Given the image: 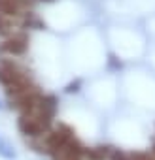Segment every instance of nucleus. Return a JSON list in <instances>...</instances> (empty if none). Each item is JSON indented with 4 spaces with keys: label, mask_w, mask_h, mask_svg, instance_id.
<instances>
[{
    "label": "nucleus",
    "mask_w": 155,
    "mask_h": 160,
    "mask_svg": "<svg viewBox=\"0 0 155 160\" xmlns=\"http://www.w3.org/2000/svg\"><path fill=\"white\" fill-rule=\"evenodd\" d=\"M0 85L6 91L8 89H15V87H25V85H32L29 73L19 68L17 64L12 62H2L0 64Z\"/></svg>",
    "instance_id": "obj_1"
},
{
    "label": "nucleus",
    "mask_w": 155,
    "mask_h": 160,
    "mask_svg": "<svg viewBox=\"0 0 155 160\" xmlns=\"http://www.w3.org/2000/svg\"><path fill=\"white\" fill-rule=\"evenodd\" d=\"M27 47H29V36H27L25 32H15V34L8 36L6 42L0 45V49H2L4 53L13 55V57L23 55V53L27 51Z\"/></svg>",
    "instance_id": "obj_2"
},
{
    "label": "nucleus",
    "mask_w": 155,
    "mask_h": 160,
    "mask_svg": "<svg viewBox=\"0 0 155 160\" xmlns=\"http://www.w3.org/2000/svg\"><path fill=\"white\" fill-rule=\"evenodd\" d=\"M21 25V19L17 15H10V13H4L0 12V34L2 36H12L15 34V28Z\"/></svg>",
    "instance_id": "obj_3"
},
{
    "label": "nucleus",
    "mask_w": 155,
    "mask_h": 160,
    "mask_svg": "<svg viewBox=\"0 0 155 160\" xmlns=\"http://www.w3.org/2000/svg\"><path fill=\"white\" fill-rule=\"evenodd\" d=\"M27 6H29V0H0V12L17 15V17H21Z\"/></svg>",
    "instance_id": "obj_4"
},
{
    "label": "nucleus",
    "mask_w": 155,
    "mask_h": 160,
    "mask_svg": "<svg viewBox=\"0 0 155 160\" xmlns=\"http://www.w3.org/2000/svg\"><path fill=\"white\" fill-rule=\"evenodd\" d=\"M0 156L4 160H15L17 158V151L8 139H0Z\"/></svg>",
    "instance_id": "obj_5"
},
{
    "label": "nucleus",
    "mask_w": 155,
    "mask_h": 160,
    "mask_svg": "<svg viewBox=\"0 0 155 160\" xmlns=\"http://www.w3.org/2000/svg\"><path fill=\"white\" fill-rule=\"evenodd\" d=\"M80 85H82V81H80V79H76V81L74 83H70L64 91L68 92V94H72V92H78V91H80Z\"/></svg>",
    "instance_id": "obj_6"
},
{
    "label": "nucleus",
    "mask_w": 155,
    "mask_h": 160,
    "mask_svg": "<svg viewBox=\"0 0 155 160\" xmlns=\"http://www.w3.org/2000/svg\"><path fill=\"white\" fill-rule=\"evenodd\" d=\"M110 64H112L114 68H117V70L123 66V64H121V60H115V57H110Z\"/></svg>",
    "instance_id": "obj_7"
},
{
    "label": "nucleus",
    "mask_w": 155,
    "mask_h": 160,
    "mask_svg": "<svg viewBox=\"0 0 155 160\" xmlns=\"http://www.w3.org/2000/svg\"><path fill=\"white\" fill-rule=\"evenodd\" d=\"M0 109H2V102H0Z\"/></svg>",
    "instance_id": "obj_8"
},
{
    "label": "nucleus",
    "mask_w": 155,
    "mask_h": 160,
    "mask_svg": "<svg viewBox=\"0 0 155 160\" xmlns=\"http://www.w3.org/2000/svg\"><path fill=\"white\" fill-rule=\"evenodd\" d=\"M45 2H51V0H45Z\"/></svg>",
    "instance_id": "obj_9"
}]
</instances>
